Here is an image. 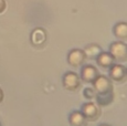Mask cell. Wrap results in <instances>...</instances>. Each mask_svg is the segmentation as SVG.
<instances>
[{
    "instance_id": "1",
    "label": "cell",
    "mask_w": 127,
    "mask_h": 126,
    "mask_svg": "<svg viewBox=\"0 0 127 126\" xmlns=\"http://www.w3.org/2000/svg\"><path fill=\"white\" fill-rule=\"evenodd\" d=\"M109 54L114 60L123 62L127 59V48L123 42H113L109 45Z\"/></svg>"
},
{
    "instance_id": "2",
    "label": "cell",
    "mask_w": 127,
    "mask_h": 126,
    "mask_svg": "<svg viewBox=\"0 0 127 126\" xmlns=\"http://www.w3.org/2000/svg\"><path fill=\"white\" fill-rule=\"evenodd\" d=\"M81 113L84 115L86 121H96L101 114V111L94 103H85L82 107Z\"/></svg>"
},
{
    "instance_id": "3",
    "label": "cell",
    "mask_w": 127,
    "mask_h": 126,
    "mask_svg": "<svg viewBox=\"0 0 127 126\" xmlns=\"http://www.w3.org/2000/svg\"><path fill=\"white\" fill-rule=\"evenodd\" d=\"M93 84H94V90L97 94L112 91V83L106 76H97L96 80L93 82Z\"/></svg>"
},
{
    "instance_id": "4",
    "label": "cell",
    "mask_w": 127,
    "mask_h": 126,
    "mask_svg": "<svg viewBox=\"0 0 127 126\" xmlns=\"http://www.w3.org/2000/svg\"><path fill=\"white\" fill-rule=\"evenodd\" d=\"M63 86L69 91H74L80 86V77L77 74L69 72L63 77Z\"/></svg>"
},
{
    "instance_id": "5",
    "label": "cell",
    "mask_w": 127,
    "mask_h": 126,
    "mask_svg": "<svg viewBox=\"0 0 127 126\" xmlns=\"http://www.w3.org/2000/svg\"><path fill=\"white\" fill-rule=\"evenodd\" d=\"M84 60H85L84 52L80 49H74L70 51L69 55H67V62L72 66H80L81 64H83Z\"/></svg>"
},
{
    "instance_id": "6",
    "label": "cell",
    "mask_w": 127,
    "mask_h": 126,
    "mask_svg": "<svg viewBox=\"0 0 127 126\" xmlns=\"http://www.w3.org/2000/svg\"><path fill=\"white\" fill-rule=\"evenodd\" d=\"M109 75H111V79L114 81H123L126 76L125 66H123L122 64H113L111 66V70H109Z\"/></svg>"
},
{
    "instance_id": "7",
    "label": "cell",
    "mask_w": 127,
    "mask_h": 126,
    "mask_svg": "<svg viewBox=\"0 0 127 126\" xmlns=\"http://www.w3.org/2000/svg\"><path fill=\"white\" fill-rule=\"evenodd\" d=\"M30 39H31V43L33 45H35V47L42 45L46 41V33H45L44 29H42V28L34 29L32 31V33H31Z\"/></svg>"
},
{
    "instance_id": "8",
    "label": "cell",
    "mask_w": 127,
    "mask_h": 126,
    "mask_svg": "<svg viewBox=\"0 0 127 126\" xmlns=\"http://www.w3.org/2000/svg\"><path fill=\"white\" fill-rule=\"evenodd\" d=\"M81 75H82V79L85 82L93 83L96 80V77L98 76V73H97V70L94 66H92V65H85L82 69Z\"/></svg>"
},
{
    "instance_id": "9",
    "label": "cell",
    "mask_w": 127,
    "mask_h": 126,
    "mask_svg": "<svg viewBox=\"0 0 127 126\" xmlns=\"http://www.w3.org/2000/svg\"><path fill=\"white\" fill-rule=\"evenodd\" d=\"M71 126H87V121L81 112H73L69 117Z\"/></svg>"
},
{
    "instance_id": "10",
    "label": "cell",
    "mask_w": 127,
    "mask_h": 126,
    "mask_svg": "<svg viewBox=\"0 0 127 126\" xmlns=\"http://www.w3.org/2000/svg\"><path fill=\"white\" fill-rule=\"evenodd\" d=\"M83 52H84L85 58L90 60H94L99 57V54L102 53V49L96 44H90L89 47L85 48Z\"/></svg>"
},
{
    "instance_id": "11",
    "label": "cell",
    "mask_w": 127,
    "mask_h": 126,
    "mask_svg": "<svg viewBox=\"0 0 127 126\" xmlns=\"http://www.w3.org/2000/svg\"><path fill=\"white\" fill-rule=\"evenodd\" d=\"M113 98H114L113 92L109 91V92H106V93L96 94V97H95V100H96V102L101 106H106V105H109V104L113 102Z\"/></svg>"
},
{
    "instance_id": "12",
    "label": "cell",
    "mask_w": 127,
    "mask_h": 126,
    "mask_svg": "<svg viewBox=\"0 0 127 126\" xmlns=\"http://www.w3.org/2000/svg\"><path fill=\"white\" fill-rule=\"evenodd\" d=\"M114 61H115V60L113 59V57H112L109 53H103L102 52L101 54H99V57L97 58V62H98V64L103 67H111L112 65L114 64Z\"/></svg>"
},
{
    "instance_id": "13",
    "label": "cell",
    "mask_w": 127,
    "mask_h": 126,
    "mask_svg": "<svg viewBox=\"0 0 127 126\" xmlns=\"http://www.w3.org/2000/svg\"><path fill=\"white\" fill-rule=\"evenodd\" d=\"M114 34L118 39L127 38V25L125 22H119L114 27Z\"/></svg>"
},
{
    "instance_id": "14",
    "label": "cell",
    "mask_w": 127,
    "mask_h": 126,
    "mask_svg": "<svg viewBox=\"0 0 127 126\" xmlns=\"http://www.w3.org/2000/svg\"><path fill=\"white\" fill-rule=\"evenodd\" d=\"M84 96L87 98V100H93V98L96 97V92H95L94 89H91V88H87L84 90Z\"/></svg>"
},
{
    "instance_id": "15",
    "label": "cell",
    "mask_w": 127,
    "mask_h": 126,
    "mask_svg": "<svg viewBox=\"0 0 127 126\" xmlns=\"http://www.w3.org/2000/svg\"><path fill=\"white\" fill-rule=\"evenodd\" d=\"M6 7H7L6 1H4V0H0V13H2L6 10Z\"/></svg>"
},
{
    "instance_id": "16",
    "label": "cell",
    "mask_w": 127,
    "mask_h": 126,
    "mask_svg": "<svg viewBox=\"0 0 127 126\" xmlns=\"http://www.w3.org/2000/svg\"><path fill=\"white\" fill-rule=\"evenodd\" d=\"M2 100H3V93H2V91L0 90V103L2 102Z\"/></svg>"
},
{
    "instance_id": "17",
    "label": "cell",
    "mask_w": 127,
    "mask_h": 126,
    "mask_svg": "<svg viewBox=\"0 0 127 126\" xmlns=\"http://www.w3.org/2000/svg\"><path fill=\"white\" fill-rule=\"evenodd\" d=\"M102 126H109V125H105V124H104V125H102Z\"/></svg>"
}]
</instances>
